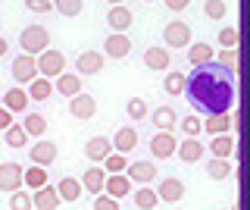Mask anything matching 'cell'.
Masks as SVG:
<instances>
[{
	"instance_id": "cell-47",
	"label": "cell",
	"mask_w": 250,
	"mask_h": 210,
	"mask_svg": "<svg viewBox=\"0 0 250 210\" xmlns=\"http://www.w3.org/2000/svg\"><path fill=\"white\" fill-rule=\"evenodd\" d=\"M163 3H166L169 10H175V13H178V10H188V3H191V0H163Z\"/></svg>"
},
{
	"instance_id": "cell-38",
	"label": "cell",
	"mask_w": 250,
	"mask_h": 210,
	"mask_svg": "<svg viewBox=\"0 0 250 210\" xmlns=\"http://www.w3.org/2000/svg\"><path fill=\"white\" fill-rule=\"evenodd\" d=\"M10 210H35V194H25V191H13L10 194Z\"/></svg>"
},
{
	"instance_id": "cell-7",
	"label": "cell",
	"mask_w": 250,
	"mask_h": 210,
	"mask_svg": "<svg viewBox=\"0 0 250 210\" xmlns=\"http://www.w3.org/2000/svg\"><path fill=\"white\" fill-rule=\"evenodd\" d=\"M150 154H153V157H160V160L175 157V154H178L175 135H172V132H156V135L150 138Z\"/></svg>"
},
{
	"instance_id": "cell-27",
	"label": "cell",
	"mask_w": 250,
	"mask_h": 210,
	"mask_svg": "<svg viewBox=\"0 0 250 210\" xmlns=\"http://www.w3.org/2000/svg\"><path fill=\"white\" fill-rule=\"evenodd\" d=\"M209 154H213V157L229 160L231 154H234V138H231V135H216L213 144H209Z\"/></svg>"
},
{
	"instance_id": "cell-17",
	"label": "cell",
	"mask_w": 250,
	"mask_h": 210,
	"mask_svg": "<svg viewBox=\"0 0 250 210\" xmlns=\"http://www.w3.org/2000/svg\"><path fill=\"white\" fill-rule=\"evenodd\" d=\"M203 132L209 135H229L231 132V116L229 113H219V116H203Z\"/></svg>"
},
{
	"instance_id": "cell-45",
	"label": "cell",
	"mask_w": 250,
	"mask_h": 210,
	"mask_svg": "<svg viewBox=\"0 0 250 210\" xmlns=\"http://www.w3.org/2000/svg\"><path fill=\"white\" fill-rule=\"evenodd\" d=\"M25 6L31 13H47L50 10V0H25Z\"/></svg>"
},
{
	"instance_id": "cell-24",
	"label": "cell",
	"mask_w": 250,
	"mask_h": 210,
	"mask_svg": "<svg viewBox=\"0 0 250 210\" xmlns=\"http://www.w3.org/2000/svg\"><path fill=\"white\" fill-rule=\"evenodd\" d=\"M203 157V144L197 138H185V141H178V160L185 163H197Z\"/></svg>"
},
{
	"instance_id": "cell-19",
	"label": "cell",
	"mask_w": 250,
	"mask_h": 210,
	"mask_svg": "<svg viewBox=\"0 0 250 210\" xmlns=\"http://www.w3.org/2000/svg\"><path fill=\"white\" fill-rule=\"evenodd\" d=\"M60 191L50 188V185H44V188L35 191V210H57L60 207Z\"/></svg>"
},
{
	"instance_id": "cell-31",
	"label": "cell",
	"mask_w": 250,
	"mask_h": 210,
	"mask_svg": "<svg viewBox=\"0 0 250 210\" xmlns=\"http://www.w3.org/2000/svg\"><path fill=\"white\" fill-rule=\"evenodd\" d=\"M188 60H191V66L209 63V60H213V47H209L207 41H200V44H191V47H188Z\"/></svg>"
},
{
	"instance_id": "cell-23",
	"label": "cell",
	"mask_w": 250,
	"mask_h": 210,
	"mask_svg": "<svg viewBox=\"0 0 250 210\" xmlns=\"http://www.w3.org/2000/svg\"><path fill=\"white\" fill-rule=\"evenodd\" d=\"M144 63H147V69L166 72V69H169V53H166V47H147L144 50Z\"/></svg>"
},
{
	"instance_id": "cell-25",
	"label": "cell",
	"mask_w": 250,
	"mask_h": 210,
	"mask_svg": "<svg viewBox=\"0 0 250 210\" xmlns=\"http://www.w3.org/2000/svg\"><path fill=\"white\" fill-rule=\"evenodd\" d=\"M150 119H153V126L160 132H172V129H175V110H172V107H156V110L150 113Z\"/></svg>"
},
{
	"instance_id": "cell-1",
	"label": "cell",
	"mask_w": 250,
	"mask_h": 210,
	"mask_svg": "<svg viewBox=\"0 0 250 210\" xmlns=\"http://www.w3.org/2000/svg\"><path fill=\"white\" fill-rule=\"evenodd\" d=\"M185 94H188L194 110L203 113V116L231 113L234 97H238V75L231 69L219 66L216 60H209V63H200V66L191 69Z\"/></svg>"
},
{
	"instance_id": "cell-3",
	"label": "cell",
	"mask_w": 250,
	"mask_h": 210,
	"mask_svg": "<svg viewBox=\"0 0 250 210\" xmlns=\"http://www.w3.org/2000/svg\"><path fill=\"white\" fill-rule=\"evenodd\" d=\"M38 72H41L44 79H57V75H62L66 72V53L47 47L41 57H38Z\"/></svg>"
},
{
	"instance_id": "cell-8",
	"label": "cell",
	"mask_w": 250,
	"mask_h": 210,
	"mask_svg": "<svg viewBox=\"0 0 250 210\" xmlns=\"http://www.w3.org/2000/svg\"><path fill=\"white\" fill-rule=\"evenodd\" d=\"M109 154H113V138L97 135V138H88V141H84V157L91 163H100V166H104V160Z\"/></svg>"
},
{
	"instance_id": "cell-4",
	"label": "cell",
	"mask_w": 250,
	"mask_h": 210,
	"mask_svg": "<svg viewBox=\"0 0 250 210\" xmlns=\"http://www.w3.org/2000/svg\"><path fill=\"white\" fill-rule=\"evenodd\" d=\"M22 185H25V169H22L19 163H13V160L0 163V191L13 194V191H19Z\"/></svg>"
},
{
	"instance_id": "cell-41",
	"label": "cell",
	"mask_w": 250,
	"mask_h": 210,
	"mask_svg": "<svg viewBox=\"0 0 250 210\" xmlns=\"http://www.w3.org/2000/svg\"><path fill=\"white\" fill-rule=\"evenodd\" d=\"M125 110H128L131 119H144V116H147V100L144 97H131L128 104H125Z\"/></svg>"
},
{
	"instance_id": "cell-28",
	"label": "cell",
	"mask_w": 250,
	"mask_h": 210,
	"mask_svg": "<svg viewBox=\"0 0 250 210\" xmlns=\"http://www.w3.org/2000/svg\"><path fill=\"white\" fill-rule=\"evenodd\" d=\"M131 198H135V204H138L141 210H153L156 204H160V194H156L150 185H141V188L131 194Z\"/></svg>"
},
{
	"instance_id": "cell-22",
	"label": "cell",
	"mask_w": 250,
	"mask_h": 210,
	"mask_svg": "<svg viewBox=\"0 0 250 210\" xmlns=\"http://www.w3.org/2000/svg\"><path fill=\"white\" fill-rule=\"evenodd\" d=\"M28 91L25 88H10L3 94V107L6 110H13V113H25V107H28Z\"/></svg>"
},
{
	"instance_id": "cell-16",
	"label": "cell",
	"mask_w": 250,
	"mask_h": 210,
	"mask_svg": "<svg viewBox=\"0 0 250 210\" xmlns=\"http://www.w3.org/2000/svg\"><path fill=\"white\" fill-rule=\"evenodd\" d=\"M131 10L125 3H119V6H109V13H106V25L113 28V32H128V25H131Z\"/></svg>"
},
{
	"instance_id": "cell-26",
	"label": "cell",
	"mask_w": 250,
	"mask_h": 210,
	"mask_svg": "<svg viewBox=\"0 0 250 210\" xmlns=\"http://www.w3.org/2000/svg\"><path fill=\"white\" fill-rule=\"evenodd\" d=\"M28 132H25V126L22 122H13L10 129H6V135H3V141H6V147H25L28 144Z\"/></svg>"
},
{
	"instance_id": "cell-6",
	"label": "cell",
	"mask_w": 250,
	"mask_h": 210,
	"mask_svg": "<svg viewBox=\"0 0 250 210\" xmlns=\"http://www.w3.org/2000/svg\"><path fill=\"white\" fill-rule=\"evenodd\" d=\"M57 144H53V141H47V138H38V141L35 144H31L28 147V157H31V163H35V166H50V163L53 160H57Z\"/></svg>"
},
{
	"instance_id": "cell-35",
	"label": "cell",
	"mask_w": 250,
	"mask_h": 210,
	"mask_svg": "<svg viewBox=\"0 0 250 210\" xmlns=\"http://www.w3.org/2000/svg\"><path fill=\"white\" fill-rule=\"evenodd\" d=\"M178 129L185 132V138H197L203 132V119L197 113H191V116H185V119H178Z\"/></svg>"
},
{
	"instance_id": "cell-12",
	"label": "cell",
	"mask_w": 250,
	"mask_h": 210,
	"mask_svg": "<svg viewBox=\"0 0 250 210\" xmlns=\"http://www.w3.org/2000/svg\"><path fill=\"white\" fill-rule=\"evenodd\" d=\"M156 194H160V201H166V204H178V201L185 198V182H182V179H175V176H169V179H163V182H160Z\"/></svg>"
},
{
	"instance_id": "cell-5",
	"label": "cell",
	"mask_w": 250,
	"mask_h": 210,
	"mask_svg": "<svg viewBox=\"0 0 250 210\" xmlns=\"http://www.w3.org/2000/svg\"><path fill=\"white\" fill-rule=\"evenodd\" d=\"M10 72H13V82H22V85H31L38 79V57H31V53H22V57H16L13 60V66H10Z\"/></svg>"
},
{
	"instance_id": "cell-15",
	"label": "cell",
	"mask_w": 250,
	"mask_h": 210,
	"mask_svg": "<svg viewBox=\"0 0 250 210\" xmlns=\"http://www.w3.org/2000/svg\"><path fill=\"white\" fill-rule=\"evenodd\" d=\"M82 185H84V191H91V194H100L106 188V169L100 166V163H94L91 169H84V176H82Z\"/></svg>"
},
{
	"instance_id": "cell-21",
	"label": "cell",
	"mask_w": 250,
	"mask_h": 210,
	"mask_svg": "<svg viewBox=\"0 0 250 210\" xmlns=\"http://www.w3.org/2000/svg\"><path fill=\"white\" fill-rule=\"evenodd\" d=\"M135 144H138V132L131 129V126H125V129H119L113 135V151H119V154L135 151Z\"/></svg>"
},
{
	"instance_id": "cell-36",
	"label": "cell",
	"mask_w": 250,
	"mask_h": 210,
	"mask_svg": "<svg viewBox=\"0 0 250 210\" xmlns=\"http://www.w3.org/2000/svg\"><path fill=\"white\" fill-rule=\"evenodd\" d=\"M25 185H28V188H44V185H47V169L44 166H28L25 169Z\"/></svg>"
},
{
	"instance_id": "cell-18",
	"label": "cell",
	"mask_w": 250,
	"mask_h": 210,
	"mask_svg": "<svg viewBox=\"0 0 250 210\" xmlns=\"http://www.w3.org/2000/svg\"><path fill=\"white\" fill-rule=\"evenodd\" d=\"M109 198H125V194H131V179H125L122 173H113V176H106V188H104Z\"/></svg>"
},
{
	"instance_id": "cell-48",
	"label": "cell",
	"mask_w": 250,
	"mask_h": 210,
	"mask_svg": "<svg viewBox=\"0 0 250 210\" xmlns=\"http://www.w3.org/2000/svg\"><path fill=\"white\" fill-rule=\"evenodd\" d=\"M6 50H10V44H6V38H0V57H3Z\"/></svg>"
},
{
	"instance_id": "cell-20",
	"label": "cell",
	"mask_w": 250,
	"mask_h": 210,
	"mask_svg": "<svg viewBox=\"0 0 250 210\" xmlns=\"http://www.w3.org/2000/svg\"><path fill=\"white\" fill-rule=\"evenodd\" d=\"M57 91H60V94H66V97L82 94V75H78V72H62V75H57Z\"/></svg>"
},
{
	"instance_id": "cell-39",
	"label": "cell",
	"mask_w": 250,
	"mask_h": 210,
	"mask_svg": "<svg viewBox=\"0 0 250 210\" xmlns=\"http://www.w3.org/2000/svg\"><path fill=\"white\" fill-rule=\"evenodd\" d=\"M53 6H57L62 16H69V19H75L78 13H82V0H53Z\"/></svg>"
},
{
	"instance_id": "cell-32",
	"label": "cell",
	"mask_w": 250,
	"mask_h": 210,
	"mask_svg": "<svg viewBox=\"0 0 250 210\" xmlns=\"http://www.w3.org/2000/svg\"><path fill=\"white\" fill-rule=\"evenodd\" d=\"M50 94H53V85H50V79H44V75H38V79L28 85V97L31 100H47Z\"/></svg>"
},
{
	"instance_id": "cell-13",
	"label": "cell",
	"mask_w": 250,
	"mask_h": 210,
	"mask_svg": "<svg viewBox=\"0 0 250 210\" xmlns=\"http://www.w3.org/2000/svg\"><path fill=\"white\" fill-rule=\"evenodd\" d=\"M69 113H72L75 119H91V116L97 113V100L91 94H75V97H69Z\"/></svg>"
},
{
	"instance_id": "cell-49",
	"label": "cell",
	"mask_w": 250,
	"mask_h": 210,
	"mask_svg": "<svg viewBox=\"0 0 250 210\" xmlns=\"http://www.w3.org/2000/svg\"><path fill=\"white\" fill-rule=\"evenodd\" d=\"M106 3H109V6H119V3H125V0H106Z\"/></svg>"
},
{
	"instance_id": "cell-37",
	"label": "cell",
	"mask_w": 250,
	"mask_h": 210,
	"mask_svg": "<svg viewBox=\"0 0 250 210\" xmlns=\"http://www.w3.org/2000/svg\"><path fill=\"white\" fill-rule=\"evenodd\" d=\"M238 57H241L238 47H222V50H219V57H216V63L225 66V69H231V72L238 75Z\"/></svg>"
},
{
	"instance_id": "cell-33",
	"label": "cell",
	"mask_w": 250,
	"mask_h": 210,
	"mask_svg": "<svg viewBox=\"0 0 250 210\" xmlns=\"http://www.w3.org/2000/svg\"><path fill=\"white\" fill-rule=\"evenodd\" d=\"M22 126H25V132L31 138H44V132H47V119L41 113H25V122H22Z\"/></svg>"
},
{
	"instance_id": "cell-34",
	"label": "cell",
	"mask_w": 250,
	"mask_h": 210,
	"mask_svg": "<svg viewBox=\"0 0 250 210\" xmlns=\"http://www.w3.org/2000/svg\"><path fill=\"white\" fill-rule=\"evenodd\" d=\"M185 85H188V75H182V72H166V79H163V91L178 97L185 91Z\"/></svg>"
},
{
	"instance_id": "cell-50",
	"label": "cell",
	"mask_w": 250,
	"mask_h": 210,
	"mask_svg": "<svg viewBox=\"0 0 250 210\" xmlns=\"http://www.w3.org/2000/svg\"><path fill=\"white\" fill-rule=\"evenodd\" d=\"M144 3H153V0H144Z\"/></svg>"
},
{
	"instance_id": "cell-46",
	"label": "cell",
	"mask_w": 250,
	"mask_h": 210,
	"mask_svg": "<svg viewBox=\"0 0 250 210\" xmlns=\"http://www.w3.org/2000/svg\"><path fill=\"white\" fill-rule=\"evenodd\" d=\"M13 126V110H6V107H0V129H10Z\"/></svg>"
},
{
	"instance_id": "cell-10",
	"label": "cell",
	"mask_w": 250,
	"mask_h": 210,
	"mask_svg": "<svg viewBox=\"0 0 250 210\" xmlns=\"http://www.w3.org/2000/svg\"><path fill=\"white\" fill-rule=\"evenodd\" d=\"M104 53L106 57H113V60H125L131 53V41H128V35L125 32H113V35H106V41H104Z\"/></svg>"
},
{
	"instance_id": "cell-44",
	"label": "cell",
	"mask_w": 250,
	"mask_h": 210,
	"mask_svg": "<svg viewBox=\"0 0 250 210\" xmlns=\"http://www.w3.org/2000/svg\"><path fill=\"white\" fill-rule=\"evenodd\" d=\"M94 210H119V204H116V198H109V194H97V198H94Z\"/></svg>"
},
{
	"instance_id": "cell-29",
	"label": "cell",
	"mask_w": 250,
	"mask_h": 210,
	"mask_svg": "<svg viewBox=\"0 0 250 210\" xmlns=\"http://www.w3.org/2000/svg\"><path fill=\"white\" fill-rule=\"evenodd\" d=\"M57 191H60V198H62V201H78V198H82V191H84V185H82V182H75L72 176H66V179H62V182L57 185Z\"/></svg>"
},
{
	"instance_id": "cell-30",
	"label": "cell",
	"mask_w": 250,
	"mask_h": 210,
	"mask_svg": "<svg viewBox=\"0 0 250 210\" xmlns=\"http://www.w3.org/2000/svg\"><path fill=\"white\" fill-rule=\"evenodd\" d=\"M207 176L209 179H216V182H225V179L231 176V163L229 160H222V157H213L207 163Z\"/></svg>"
},
{
	"instance_id": "cell-40",
	"label": "cell",
	"mask_w": 250,
	"mask_h": 210,
	"mask_svg": "<svg viewBox=\"0 0 250 210\" xmlns=\"http://www.w3.org/2000/svg\"><path fill=\"white\" fill-rule=\"evenodd\" d=\"M104 169H106V176H113V173H122V169H125V154L113 151V154H109V157L104 160Z\"/></svg>"
},
{
	"instance_id": "cell-11",
	"label": "cell",
	"mask_w": 250,
	"mask_h": 210,
	"mask_svg": "<svg viewBox=\"0 0 250 210\" xmlns=\"http://www.w3.org/2000/svg\"><path fill=\"white\" fill-rule=\"evenodd\" d=\"M104 60L106 57H100L97 50H84V53L75 57V72L78 75H97L100 69H104Z\"/></svg>"
},
{
	"instance_id": "cell-9",
	"label": "cell",
	"mask_w": 250,
	"mask_h": 210,
	"mask_svg": "<svg viewBox=\"0 0 250 210\" xmlns=\"http://www.w3.org/2000/svg\"><path fill=\"white\" fill-rule=\"evenodd\" d=\"M163 38H166V44L175 47V50L191 47V28H188L185 22H169V25L163 28Z\"/></svg>"
},
{
	"instance_id": "cell-43",
	"label": "cell",
	"mask_w": 250,
	"mask_h": 210,
	"mask_svg": "<svg viewBox=\"0 0 250 210\" xmlns=\"http://www.w3.org/2000/svg\"><path fill=\"white\" fill-rule=\"evenodd\" d=\"M219 44L222 47H238V28H222L219 32Z\"/></svg>"
},
{
	"instance_id": "cell-2",
	"label": "cell",
	"mask_w": 250,
	"mask_h": 210,
	"mask_svg": "<svg viewBox=\"0 0 250 210\" xmlns=\"http://www.w3.org/2000/svg\"><path fill=\"white\" fill-rule=\"evenodd\" d=\"M19 44H22V53H31V57H41L50 44V32L44 25H25V32L19 35Z\"/></svg>"
},
{
	"instance_id": "cell-42",
	"label": "cell",
	"mask_w": 250,
	"mask_h": 210,
	"mask_svg": "<svg viewBox=\"0 0 250 210\" xmlns=\"http://www.w3.org/2000/svg\"><path fill=\"white\" fill-rule=\"evenodd\" d=\"M225 10H229V6H225V0H207V3H203V13H207L209 19H222Z\"/></svg>"
},
{
	"instance_id": "cell-14",
	"label": "cell",
	"mask_w": 250,
	"mask_h": 210,
	"mask_svg": "<svg viewBox=\"0 0 250 210\" xmlns=\"http://www.w3.org/2000/svg\"><path fill=\"white\" fill-rule=\"evenodd\" d=\"M128 179L131 182H141V185H150L156 179V163L153 160H135L128 163Z\"/></svg>"
}]
</instances>
